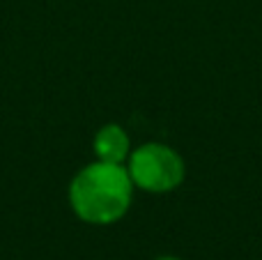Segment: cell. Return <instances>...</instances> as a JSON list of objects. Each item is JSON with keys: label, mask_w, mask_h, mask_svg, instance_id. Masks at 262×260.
Masks as SVG:
<instances>
[{"label": "cell", "mask_w": 262, "mask_h": 260, "mask_svg": "<svg viewBox=\"0 0 262 260\" xmlns=\"http://www.w3.org/2000/svg\"><path fill=\"white\" fill-rule=\"evenodd\" d=\"M131 180L145 191H172L184 180V164L170 147L149 143L131 155Z\"/></svg>", "instance_id": "2"}, {"label": "cell", "mask_w": 262, "mask_h": 260, "mask_svg": "<svg viewBox=\"0 0 262 260\" xmlns=\"http://www.w3.org/2000/svg\"><path fill=\"white\" fill-rule=\"evenodd\" d=\"M69 201L88 224H113L129 210L131 175L111 161L90 164L74 178Z\"/></svg>", "instance_id": "1"}, {"label": "cell", "mask_w": 262, "mask_h": 260, "mask_svg": "<svg viewBox=\"0 0 262 260\" xmlns=\"http://www.w3.org/2000/svg\"><path fill=\"white\" fill-rule=\"evenodd\" d=\"M95 150L101 161L120 164L129 155V138L118 124H106L95 138Z\"/></svg>", "instance_id": "3"}, {"label": "cell", "mask_w": 262, "mask_h": 260, "mask_svg": "<svg viewBox=\"0 0 262 260\" xmlns=\"http://www.w3.org/2000/svg\"><path fill=\"white\" fill-rule=\"evenodd\" d=\"M157 260H180V258H170V256H163V258H157Z\"/></svg>", "instance_id": "4"}]
</instances>
